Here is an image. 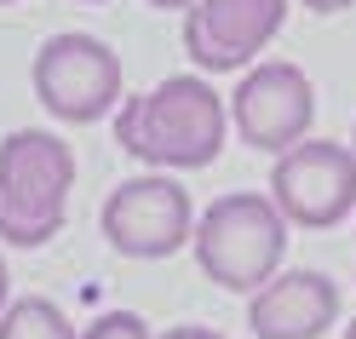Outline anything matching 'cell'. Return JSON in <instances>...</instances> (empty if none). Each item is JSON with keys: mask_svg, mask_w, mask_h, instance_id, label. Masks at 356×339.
Instances as JSON below:
<instances>
[{"mask_svg": "<svg viewBox=\"0 0 356 339\" xmlns=\"http://www.w3.org/2000/svg\"><path fill=\"white\" fill-rule=\"evenodd\" d=\"M230 132V104L213 93L207 75H167L149 93L121 98L115 144L155 173H202L218 161Z\"/></svg>", "mask_w": 356, "mask_h": 339, "instance_id": "1", "label": "cell"}, {"mask_svg": "<svg viewBox=\"0 0 356 339\" xmlns=\"http://www.w3.org/2000/svg\"><path fill=\"white\" fill-rule=\"evenodd\" d=\"M75 190V150L58 132H6L0 139V242L47 247L63 230Z\"/></svg>", "mask_w": 356, "mask_h": 339, "instance_id": "2", "label": "cell"}, {"mask_svg": "<svg viewBox=\"0 0 356 339\" xmlns=\"http://www.w3.org/2000/svg\"><path fill=\"white\" fill-rule=\"evenodd\" d=\"M287 230L293 224L282 219V207L259 190H230L218 196L213 207L195 219V265L202 276H213L218 287L230 293H253L264 287L282 270V253H287Z\"/></svg>", "mask_w": 356, "mask_h": 339, "instance_id": "3", "label": "cell"}, {"mask_svg": "<svg viewBox=\"0 0 356 339\" xmlns=\"http://www.w3.org/2000/svg\"><path fill=\"white\" fill-rule=\"evenodd\" d=\"M104 242L121 259H172L178 247L195 242V207L190 190L172 173H138L121 178L98 207Z\"/></svg>", "mask_w": 356, "mask_h": 339, "instance_id": "4", "label": "cell"}, {"mask_svg": "<svg viewBox=\"0 0 356 339\" xmlns=\"http://www.w3.org/2000/svg\"><path fill=\"white\" fill-rule=\"evenodd\" d=\"M29 81L40 109L70 127H92L109 109H121V58L98 35H47Z\"/></svg>", "mask_w": 356, "mask_h": 339, "instance_id": "5", "label": "cell"}, {"mask_svg": "<svg viewBox=\"0 0 356 339\" xmlns=\"http://www.w3.org/2000/svg\"><path fill=\"white\" fill-rule=\"evenodd\" d=\"M270 201L299 230H333L356 213V150L333 139H305L270 167Z\"/></svg>", "mask_w": 356, "mask_h": 339, "instance_id": "6", "label": "cell"}, {"mask_svg": "<svg viewBox=\"0 0 356 339\" xmlns=\"http://www.w3.org/2000/svg\"><path fill=\"white\" fill-rule=\"evenodd\" d=\"M230 121L241 132V144H253L264 155H287L293 144L310 139V121H316V86L299 63L270 58L259 70L241 75V86L230 93Z\"/></svg>", "mask_w": 356, "mask_h": 339, "instance_id": "7", "label": "cell"}, {"mask_svg": "<svg viewBox=\"0 0 356 339\" xmlns=\"http://www.w3.org/2000/svg\"><path fill=\"white\" fill-rule=\"evenodd\" d=\"M287 24V0H195L184 12V52L195 70L230 75L270 47Z\"/></svg>", "mask_w": 356, "mask_h": 339, "instance_id": "8", "label": "cell"}, {"mask_svg": "<svg viewBox=\"0 0 356 339\" xmlns=\"http://www.w3.org/2000/svg\"><path fill=\"white\" fill-rule=\"evenodd\" d=\"M333 322H339V287L322 270H276L248 299L253 339H322Z\"/></svg>", "mask_w": 356, "mask_h": 339, "instance_id": "9", "label": "cell"}, {"mask_svg": "<svg viewBox=\"0 0 356 339\" xmlns=\"http://www.w3.org/2000/svg\"><path fill=\"white\" fill-rule=\"evenodd\" d=\"M0 339H81V333H75V322L52 299L29 293V299H12L6 305V316H0Z\"/></svg>", "mask_w": 356, "mask_h": 339, "instance_id": "10", "label": "cell"}, {"mask_svg": "<svg viewBox=\"0 0 356 339\" xmlns=\"http://www.w3.org/2000/svg\"><path fill=\"white\" fill-rule=\"evenodd\" d=\"M81 339H155V333H149V322L138 310H104L98 322L81 328Z\"/></svg>", "mask_w": 356, "mask_h": 339, "instance_id": "11", "label": "cell"}, {"mask_svg": "<svg viewBox=\"0 0 356 339\" xmlns=\"http://www.w3.org/2000/svg\"><path fill=\"white\" fill-rule=\"evenodd\" d=\"M155 339H225V333H213V328H195V322H184V328H167V333H155Z\"/></svg>", "mask_w": 356, "mask_h": 339, "instance_id": "12", "label": "cell"}, {"mask_svg": "<svg viewBox=\"0 0 356 339\" xmlns=\"http://www.w3.org/2000/svg\"><path fill=\"white\" fill-rule=\"evenodd\" d=\"M345 6H356V0H305V12H316V17H327V12H345Z\"/></svg>", "mask_w": 356, "mask_h": 339, "instance_id": "13", "label": "cell"}, {"mask_svg": "<svg viewBox=\"0 0 356 339\" xmlns=\"http://www.w3.org/2000/svg\"><path fill=\"white\" fill-rule=\"evenodd\" d=\"M6 305H12V276H6V259H0V316H6Z\"/></svg>", "mask_w": 356, "mask_h": 339, "instance_id": "14", "label": "cell"}, {"mask_svg": "<svg viewBox=\"0 0 356 339\" xmlns=\"http://www.w3.org/2000/svg\"><path fill=\"white\" fill-rule=\"evenodd\" d=\"M149 6H161V12H190L195 0H149Z\"/></svg>", "mask_w": 356, "mask_h": 339, "instance_id": "15", "label": "cell"}, {"mask_svg": "<svg viewBox=\"0 0 356 339\" xmlns=\"http://www.w3.org/2000/svg\"><path fill=\"white\" fill-rule=\"evenodd\" d=\"M345 339H356V316H350V328H345Z\"/></svg>", "mask_w": 356, "mask_h": 339, "instance_id": "16", "label": "cell"}, {"mask_svg": "<svg viewBox=\"0 0 356 339\" xmlns=\"http://www.w3.org/2000/svg\"><path fill=\"white\" fill-rule=\"evenodd\" d=\"M81 6H98V0H81Z\"/></svg>", "mask_w": 356, "mask_h": 339, "instance_id": "17", "label": "cell"}, {"mask_svg": "<svg viewBox=\"0 0 356 339\" xmlns=\"http://www.w3.org/2000/svg\"><path fill=\"white\" fill-rule=\"evenodd\" d=\"M350 150H356V132H350Z\"/></svg>", "mask_w": 356, "mask_h": 339, "instance_id": "18", "label": "cell"}, {"mask_svg": "<svg viewBox=\"0 0 356 339\" xmlns=\"http://www.w3.org/2000/svg\"><path fill=\"white\" fill-rule=\"evenodd\" d=\"M0 6H12V0H0Z\"/></svg>", "mask_w": 356, "mask_h": 339, "instance_id": "19", "label": "cell"}]
</instances>
